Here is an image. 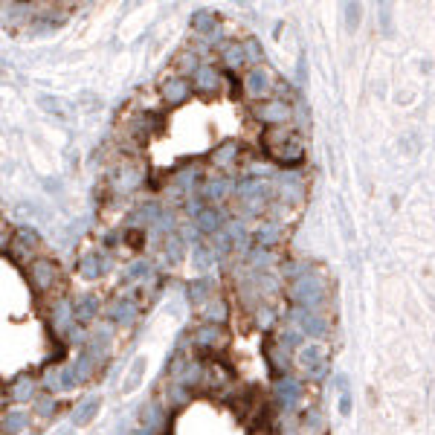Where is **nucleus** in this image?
<instances>
[{"label": "nucleus", "mask_w": 435, "mask_h": 435, "mask_svg": "<svg viewBox=\"0 0 435 435\" xmlns=\"http://www.w3.org/2000/svg\"><path fill=\"white\" fill-rule=\"evenodd\" d=\"M325 299V282L320 279V276H302V279H296L290 285V302L293 308H305V311H316L322 305Z\"/></svg>", "instance_id": "f257e3e1"}, {"label": "nucleus", "mask_w": 435, "mask_h": 435, "mask_svg": "<svg viewBox=\"0 0 435 435\" xmlns=\"http://www.w3.org/2000/svg\"><path fill=\"white\" fill-rule=\"evenodd\" d=\"M252 116L262 125L282 128V125H290V120H293V105L285 102V99H267V102H259L252 108Z\"/></svg>", "instance_id": "f03ea898"}, {"label": "nucleus", "mask_w": 435, "mask_h": 435, "mask_svg": "<svg viewBox=\"0 0 435 435\" xmlns=\"http://www.w3.org/2000/svg\"><path fill=\"white\" fill-rule=\"evenodd\" d=\"M58 276H62V270H58V264L50 262V259H35V262L27 264V279L38 293L52 290L55 282H58Z\"/></svg>", "instance_id": "7ed1b4c3"}, {"label": "nucleus", "mask_w": 435, "mask_h": 435, "mask_svg": "<svg viewBox=\"0 0 435 435\" xmlns=\"http://www.w3.org/2000/svg\"><path fill=\"white\" fill-rule=\"evenodd\" d=\"M270 90H273V76H270V70H264V67L247 70V76H244V93L252 99V102H262V99H267Z\"/></svg>", "instance_id": "20e7f679"}, {"label": "nucleus", "mask_w": 435, "mask_h": 435, "mask_svg": "<svg viewBox=\"0 0 435 435\" xmlns=\"http://www.w3.org/2000/svg\"><path fill=\"white\" fill-rule=\"evenodd\" d=\"M293 325H299L305 337H313V340H322L328 331V322L322 320V313L305 311V308H293Z\"/></svg>", "instance_id": "39448f33"}, {"label": "nucleus", "mask_w": 435, "mask_h": 435, "mask_svg": "<svg viewBox=\"0 0 435 435\" xmlns=\"http://www.w3.org/2000/svg\"><path fill=\"white\" fill-rule=\"evenodd\" d=\"M192 87L194 85L189 82L186 76H169L166 82L160 85V99L166 105H183L186 99L192 96Z\"/></svg>", "instance_id": "423d86ee"}, {"label": "nucleus", "mask_w": 435, "mask_h": 435, "mask_svg": "<svg viewBox=\"0 0 435 435\" xmlns=\"http://www.w3.org/2000/svg\"><path fill=\"white\" fill-rule=\"evenodd\" d=\"M105 313H108V320H110L113 325L128 328V325L136 322V313H140V308H136V302H131L128 296H120V299H113V302L105 308Z\"/></svg>", "instance_id": "0eeeda50"}, {"label": "nucleus", "mask_w": 435, "mask_h": 435, "mask_svg": "<svg viewBox=\"0 0 435 435\" xmlns=\"http://www.w3.org/2000/svg\"><path fill=\"white\" fill-rule=\"evenodd\" d=\"M50 325L58 337H62V334H70V328L76 325V305H70V299H58L52 305V313H50Z\"/></svg>", "instance_id": "6e6552de"}, {"label": "nucleus", "mask_w": 435, "mask_h": 435, "mask_svg": "<svg viewBox=\"0 0 435 435\" xmlns=\"http://www.w3.org/2000/svg\"><path fill=\"white\" fill-rule=\"evenodd\" d=\"M221 82H224L221 70L212 67V64H201V67H197V73L192 76L194 90H197V93H206V96L215 93V90H221Z\"/></svg>", "instance_id": "1a4fd4ad"}, {"label": "nucleus", "mask_w": 435, "mask_h": 435, "mask_svg": "<svg viewBox=\"0 0 435 435\" xmlns=\"http://www.w3.org/2000/svg\"><path fill=\"white\" fill-rule=\"evenodd\" d=\"M194 345L201 348V351H215V348L227 345L224 325H201V328L194 331Z\"/></svg>", "instance_id": "9d476101"}, {"label": "nucleus", "mask_w": 435, "mask_h": 435, "mask_svg": "<svg viewBox=\"0 0 435 435\" xmlns=\"http://www.w3.org/2000/svg\"><path fill=\"white\" fill-rule=\"evenodd\" d=\"M108 270H110V259H108V255H102V252L82 255V262H78V276H82V279H87V282L99 279V276L108 273Z\"/></svg>", "instance_id": "9b49d317"}, {"label": "nucleus", "mask_w": 435, "mask_h": 435, "mask_svg": "<svg viewBox=\"0 0 435 435\" xmlns=\"http://www.w3.org/2000/svg\"><path fill=\"white\" fill-rule=\"evenodd\" d=\"M110 183H113V192L128 194V192H134L136 186L143 183V171L136 169V166H131V163H125L120 171H116V174L110 177Z\"/></svg>", "instance_id": "f8f14e48"}, {"label": "nucleus", "mask_w": 435, "mask_h": 435, "mask_svg": "<svg viewBox=\"0 0 435 435\" xmlns=\"http://www.w3.org/2000/svg\"><path fill=\"white\" fill-rule=\"evenodd\" d=\"M299 398H302V383L296 378H282L279 383H276V401H279V406L293 409L296 404H299Z\"/></svg>", "instance_id": "ddd939ff"}, {"label": "nucleus", "mask_w": 435, "mask_h": 435, "mask_svg": "<svg viewBox=\"0 0 435 435\" xmlns=\"http://www.w3.org/2000/svg\"><path fill=\"white\" fill-rule=\"evenodd\" d=\"M38 398V380L32 374H17L12 380V401L15 404H32Z\"/></svg>", "instance_id": "4468645a"}, {"label": "nucleus", "mask_w": 435, "mask_h": 435, "mask_svg": "<svg viewBox=\"0 0 435 435\" xmlns=\"http://www.w3.org/2000/svg\"><path fill=\"white\" fill-rule=\"evenodd\" d=\"M38 244H41V235L35 232V227H17V232H15V255L17 259L32 255L38 250Z\"/></svg>", "instance_id": "2eb2a0df"}, {"label": "nucleus", "mask_w": 435, "mask_h": 435, "mask_svg": "<svg viewBox=\"0 0 435 435\" xmlns=\"http://www.w3.org/2000/svg\"><path fill=\"white\" fill-rule=\"evenodd\" d=\"M218 15L212 9H197L192 15V29L197 32V38H215L218 35Z\"/></svg>", "instance_id": "dca6fc26"}, {"label": "nucleus", "mask_w": 435, "mask_h": 435, "mask_svg": "<svg viewBox=\"0 0 435 435\" xmlns=\"http://www.w3.org/2000/svg\"><path fill=\"white\" fill-rule=\"evenodd\" d=\"M99 406H102V398H96V394H90V398H85L82 404H76L73 415H70V421L73 427H87L96 415H99Z\"/></svg>", "instance_id": "f3484780"}, {"label": "nucleus", "mask_w": 435, "mask_h": 435, "mask_svg": "<svg viewBox=\"0 0 435 435\" xmlns=\"http://www.w3.org/2000/svg\"><path fill=\"white\" fill-rule=\"evenodd\" d=\"M299 366H302L308 374H316L320 369H325V348L316 345V343L302 345V348H299Z\"/></svg>", "instance_id": "a211bd4d"}, {"label": "nucleus", "mask_w": 435, "mask_h": 435, "mask_svg": "<svg viewBox=\"0 0 435 435\" xmlns=\"http://www.w3.org/2000/svg\"><path fill=\"white\" fill-rule=\"evenodd\" d=\"M279 238H282V227L273 221H262V227L255 229V235H252V241H255V250H270V247H276L279 244Z\"/></svg>", "instance_id": "6ab92c4d"}, {"label": "nucleus", "mask_w": 435, "mask_h": 435, "mask_svg": "<svg viewBox=\"0 0 435 435\" xmlns=\"http://www.w3.org/2000/svg\"><path fill=\"white\" fill-rule=\"evenodd\" d=\"M232 189H235V183L229 180V177H209V180L204 183V189H201V194L212 204H221L227 194H232Z\"/></svg>", "instance_id": "aec40b11"}, {"label": "nucleus", "mask_w": 435, "mask_h": 435, "mask_svg": "<svg viewBox=\"0 0 435 435\" xmlns=\"http://www.w3.org/2000/svg\"><path fill=\"white\" fill-rule=\"evenodd\" d=\"M238 143L235 140H227V143H221L212 154H209V160H212V166H218V169H232V163L238 160Z\"/></svg>", "instance_id": "412c9836"}, {"label": "nucleus", "mask_w": 435, "mask_h": 435, "mask_svg": "<svg viewBox=\"0 0 435 435\" xmlns=\"http://www.w3.org/2000/svg\"><path fill=\"white\" fill-rule=\"evenodd\" d=\"M201 316H204V325H224L227 316H229V308L224 299H218V296H212V299L201 308Z\"/></svg>", "instance_id": "4be33fe9"}, {"label": "nucleus", "mask_w": 435, "mask_h": 435, "mask_svg": "<svg viewBox=\"0 0 435 435\" xmlns=\"http://www.w3.org/2000/svg\"><path fill=\"white\" fill-rule=\"evenodd\" d=\"M192 224L197 227V232H204V235H215V232L224 229V227H221V212H218L215 206H206Z\"/></svg>", "instance_id": "5701e85b"}, {"label": "nucleus", "mask_w": 435, "mask_h": 435, "mask_svg": "<svg viewBox=\"0 0 435 435\" xmlns=\"http://www.w3.org/2000/svg\"><path fill=\"white\" fill-rule=\"evenodd\" d=\"M270 157L276 163H282V166H299L302 160H305V151H302V145L299 143H287V145H282V148H276V151H270Z\"/></svg>", "instance_id": "b1692460"}, {"label": "nucleus", "mask_w": 435, "mask_h": 435, "mask_svg": "<svg viewBox=\"0 0 435 435\" xmlns=\"http://www.w3.org/2000/svg\"><path fill=\"white\" fill-rule=\"evenodd\" d=\"M221 58L227 67H241L244 62H250L247 58V44L244 41H227L221 44Z\"/></svg>", "instance_id": "393cba45"}, {"label": "nucleus", "mask_w": 435, "mask_h": 435, "mask_svg": "<svg viewBox=\"0 0 435 435\" xmlns=\"http://www.w3.org/2000/svg\"><path fill=\"white\" fill-rule=\"evenodd\" d=\"M163 215V209L160 206H157V204H151V201H145L143 206H136L131 215H128V224L131 227H140V224H157V218H160Z\"/></svg>", "instance_id": "a878e982"}, {"label": "nucleus", "mask_w": 435, "mask_h": 435, "mask_svg": "<svg viewBox=\"0 0 435 435\" xmlns=\"http://www.w3.org/2000/svg\"><path fill=\"white\" fill-rule=\"evenodd\" d=\"M293 140H296V131L287 128V125H282V128H267V131H264V145H267V151H276V148H282V145H287V143H293Z\"/></svg>", "instance_id": "bb28decb"}, {"label": "nucleus", "mask_w": 435, "mask_h": 435, "mask_svg": "<svg viewBox=\"0 0 435 435\" xmlns=\"http://www.w3.org/2000/svg\"><path fill=\"white\" fill-rule=\"evenodd\" d=\"M209 290H212V282L209 279H194V282H189L186 285V299L192 302V305H206L212 296H209Z\"/></svg>", "instance_id": "cd10ccee"}, {"label": "nucleus", "mask_w": 435, "mask_h": 435, "mask_svg": "<svg viewBox=\"0 0 435 435\" xmlns=\"http://www.w3.org/2000/svg\"><path fill=\"white\" fill-rule=\"evenodd\" d=\"M145 369H148V357H134L128 374H125V380H122V392H134L136 386L143 383L145 378Z\"/></svg>", "instance_id": "c85d7f7f"}, {"label": "nucleus", "mask_w": 435, "mask_h": 435, "mask_svg": "<svg viewBox=\"0 0 435 435\" xmlns=\"http://www.w3.org/2000/svg\"><path fill=\"white\" fill-rule=\"evenodd\" d=\"M93 366H96V360L90 357L87 351H82V354H78V357L70 363V371H73L76 383H87V380H90V374H93Z\"/></svg>", "instance_id": "c756f323"}, {"label": "nucleus", "mask_w": 435, "mask_h": 435, "mask_svg": "<svg viewBox=\"0 0 435 435\" xmlns=\"http://www.w3.org/2000/svg\"><path fill=\"white\" fill-rule=\"evenodd\" d=\"M96 313H99V299L93 293H85L82 299L76 302V322H90V320H96Z\"/></svg>", "instance_id": "7c9ffc66"}, {"label": "nucleus", "mask_w": 435, "mask_h": 435, "mask_svg": "<svg viewBox=\"0 0 435 435\" xmlns=\"http://www.w3.org/2000/svg\"><path fill=\"white\" fill-rule=\"evenodd\" d=\"M143 424L145 427H151V429H160V427H166V412H163V406L157 404V401H148V404H143Z\"/></svg>", "instance_id": "2f4dec72"}, {"label": "nucleus", "mask_w": 435, "mask_h": 435, "mask_svg": "<svg viewBox=\"0 0 435 435\" xmlns=\"http://www.w3.org/2000/svg\"><path fill=\"white\" fill-rule=\"evenodd\" d=\"M264 351H267V357H270V363H273V371H276V374H282V371H287V369H290L287 348H285L282 343H270Z\"/></svg>", "instance_id": "473e14b6"}, {"label": "nucleus", "mask_w": 435, "mask_h": 435, "mask_svg": "<svg viewBox=\"0 0 435 435\" xmlns=\"http://www.w3.org/2000/svg\"><path fill=\"white\" fill-rule=\"evenodd\" d=\"M29 427V415L21 412V409H12L3 415V432L6 435H17V432H24Z\"/></svg>", "instance_id": "72a5a7b5"}, {"label": "nucleus", "mask_w": 435, "mask_h": 435, "mask_svg": "<svg viewBox=\"0 0 435 435\" xmlns=\"http://www.w3.org/2000/svg\"><path fill=\"white\" fill-rule=\"evenodd\" d=\"M41 383H44L47 392H64V366H62V369H58V366H50V369L44 371Z\"/></svg>", "instance_id": "f704fd0d"}, {"label": "nucleus", "mask_w": 435, "mask_h": 435, "mask_svg": "<svg viewBox=\"0 0 435 435\" xmlns=\"http://www.w3.org/2000/svg\"><path fill=\"white\" fill-rule=\"evenodd\" d=\"M192 262H194L197 273H206V270L212 267V262H215V252H212V247H209V244H194V255H192Z\"/></svg>", "instance_id": "c9c22d12"}, {"label": "nucleus", "mask_w": 435, "mask_h": 435, "mask_svg": "<svg viewBox=\"0 0 435 435\" xmlns=\"http://www.w3.org/2000/svg\"><path fill=\"white\" fill-rule=\"evenodd\" d=\"M151 273H154V264H151V262L136 259V262H131L128 270H125V282H140V279H145V276H151Z\"/></svg>", "instance_id": "e433bc0d"}, {"label": "nucleus", "mask_w": 435, "mask_h": 435, "mask_svg": "<svg viewBox=\"0 0 435 435\" xmlns=\"http://www.w3.org/2000/svg\"><path fill=\"white\" fill-rule=\"evenodd\" d=\"M151 232L157 235V238H160V235H163V238L174 235V232H177V221H174V215H171V212H163L160 218H157V224L151 227Z\"/></svg>", "instance_id": "4c0bfd02"}, {"label": "nucleus", "mask_w": 435, "mask_h": 435, "mask_svg": "<svg viewBox=\"0 0 435 435\" xmlns=\"http://www.w3.org/2000/svg\"><path fill=\"white\" fill-rule=\"evenodd\" d=\"M157 128H160V120H157V116H151V113H143V116H136V120L131 122V131L134 134H154Z\"/></svg>", "instance_id": "58836bf2"}, {"label": "nucleus", "mask_w": 435, "mask_h": 435, "mask_svg": "<svg viewBox=\"0 0 435 435\" xmlns=\"http://www.w3.org/2000/svg\"><path fill=\"white\" fill-rule=\"evenodd\" d=\"M204 366L197 363V360H189V366H186V371H183V378H180V383H186L189 389H194L197 383H204Z\"/></svg>", "instance_id": "ea45409f"}, {"label": "nucleus", "mask_w": 435, "mask_h": 435, "mask_svg": "<svg viewBox=\"0 0 435 435\" xmlns=\"http://www.w3.org/2000/svg\"><path fill=\"white\" fill-rule=\"evenodd\" d=\"M302 337H305V334H302V328L299 325H287L285 331H282V345L287 348V351H293V348H302Z\"/></svg>", "instance_id": "a19ab883"}, {"label": "nucleus", "mask_w": 435, "mask_h": 435, "mask_svg": "<svg viewBox=\"0 0 435 435\" xmlns=\"http://www.w3.org/2000/svg\"><path fill=\"white\" fill-rule=\"evenodd\" d=\"M32 406H35V415L38 418H52L55 415V401H52V394H38V398L32 401Z\"/></svg>", "instance_id": "79ce46f5"}, {"label": "nucleus", "mask_w": 435, "mask_h": 435, "mask_svg": "<svg viewBox=\"0 0 435 435\" xmlns=\"http://www.w3.org/2000/svg\"><path fill=\"white\" fill-rule=\"evenodd\" d=\"M169 398H171V404H174V406H183V404H189L192 392H189V386H186V383H180V380H171V386H169Z\"/></svg>", "instance_id": "37998d69"}, {"label": "nucleus", "mask_w": 435, "mask_h": 435, "mask_svg": "<svg viewBox=\"0 0 435 435\" xmlns=\"http://www.w3.org/2000/svg\"><path fill=\"white\" fill-rule=\"evenodd\" d=\"M235 250V241L229 238V232L221 229V232H215V241H212V252L215 255H229Z\"/></svg>", "instance_id": "c03bdc74"}, {"label": "nucleus", "mask_w": 435, "mask_h": 435, "mask_svg": "<svg viewBox=\"0 0 435 435\" xmlns=\"http://www.w3.org/2000/svg\"><path fill=\"white\" fill-rule=\"evenodd\" d=\"M183 235L180 232H174V235H169V238H166V255H169V259L171 262H180L183 259Z\"/></svg>", "instance_id": "a18cd8bd"}, {"label": "nucleus", "mask_w": 435, "mask_h": 435, "mask_svg": "<svg viewBox=\"0 0 435 435\" xmlns=\"http://www.w3.org/2000/svg\"><path fill=\"white\" fill-rule=\"evenodd\" d=\"M38 105H41L44 110H50V113H58V116L67 113V110H64V99L50 96V93H41V96H38Z\"/></svg>", "instance_id": "49530a36"}, {"label": "nucleus", "mask_w": 435, "mask_h": 435, "mask_svg": "<svg viewBox=\"0 0 435 435\" xmlns=\"http://www.w3.org/2000/svg\"><path fill=\"white\" fill-rule=\"evenodd\" d=\"M273 322H276L273 308H267V305H259V308H255V328H259V331H270Z\"/></svg>", "instance_id": "de8ad7c7"}, {"label": "nucleus", "mask_w": 435, "mask_h": 435, "mask_svg": "<svg viewBox=\"0 0 435 435\" xmlns=\"http://www.w3.org/2000/svg\"><path fill=\"white\" fill-rule=\"evenodd\" d=\"M194 180H197V171H194V169L177 171V174H174V189H177V192H192Z\"/></svg>", "instance_id": "09e8293b"}, {"label": "nucleus", "mask_w": 435, "mask_h": 435, "mask_svg": "<svg viewBox=\"0 0 435 435\" xmlns=\"http://www.w3.org/2000/svg\"><path fill=\"white\" fill-rule=\"evenodd\" d=\"M90 357L96 360V363H102L105 357H108V343L105 340H99V337H90V343H87V348H85Z\"/></svg>", "instance_id": "8fccbe9b"}, {"label": "nucleus", "mask_w": 435, "mask_h": 435, "mask_svg": "<svg viewBox=\"0 0 435 435\" xmlns=\"http://www.w3.org/2000/svg\"><path fill=\"white\" fill-rule=\"evenodd\" d=\"M177 64H180V76H194L197 67H201V64H197V55H194V52H183Z\"/></svg>", "instance_id": "3c124183"}, {"label": "nucleus", "mask_w": 435, "mask_h": 435, "mask_svg": "<svg viewBox=\"0 0 435 435\" xmlns=\"http://www.w3.org/2000/svg\"><path fill=\"white\" fill-rule=\"evenodd\" d=\"M305 427H308L311 432H322V427H325L322 412H320V409H308V415H305Z\"/></svg>", "instance_id": "603ef678"}, {"label": "nucleus", "mask_w": 435, "mask_h": 435, "mask_svg": "<svg viewBox=\"0 0 435 435\" xmlns=\"http://www.w3.org/2000/svg\"><path fill=\"white\" fill-rule=\"evenodd\" d=\"M247 58H250V62L255 64V67H259L262 62H264V52H262V44L259 41H255V38H247Z\"/></svg>", "instance_id": "864d4df0"}, {"label": "nucleus", "mask_w": 435, "mask_h": 435, "mask_svg": "<svg viewBox=\"0 0 435 435\" xmlns=\"http://www.w3.org/2000/svg\"><path fill=\"white\" fill-rule=\"evenodd\" d=\"M357 24H360V3H348L345 6V27H348V32L357 29Z\"/></svg>", "instance_id": "5fc2aeb1"}, {"label": "nucleus", "mask_w": 435, "mask_h": 435, "mask_svg": "<svg viewBox=\"0 0 435 435\" xmlns=\"http://www.w3.org/2000/svg\"><path fill=\"white\" fill-rule=\"evenodd\" d=\"M296 85H299V87L308 85V58H305V55L299 58V62H296Z\"/></svg>", "instance_id": "6e6d98bb"}, {"label": "nucleus", "mask_w": 435, "mask_h": 435, "mask_svg": "<svg viewBox=\"0 0 435 435\" xmlns=\"http://www.w3.org/2000/svg\"><path fill=\"white\" fill-rule=\"evenodd\" d=\"M380 29L383 35H392V6H380Z\"/></svg>", "instance_id": "4d7b16f0"}, {"label": "nucleus", "mask_w": 435, "mask_h": 435, "mask_svg": "<svg viewBox=\"0 0 435 435\" xmlns=\"http://www.w3.org/2000/svg\"><path fill=\"white\" fill-rule=\"evenodd\" d=\"M351 409H354V401H351V392L340 394V415H351Z\"/></svg>", "instance_id": "13d9d810"}, {"label": "nucleus", "mask_w": 435, "mask_h": 435, "mask_svg": "<svg viewBox=\"0 0 435 435\" xmlns=\"http://www.w3.org/2000/svg\"><path fill=\"white\" fill-rule=\"evenodd\" d=\"M334 386H337V392H340V394H345V392H348V374H345V371H340L337 378H334Z\"/></svg>", "instance_id": "bf43d9fd"}, {"label": "nucleus", "mask_w": 435, "mask_h": 435, "mask_svg": "<svg viewBox=\"0 0 435 435\" xmlns=\"http://www.w3.org/2000/svg\"><path fill=\"white\" fill-rule=\"evenodd\" d=\"M82 102H85V108H96L99 99H96L93 93H82V96H78V105H82Z\"/></svg>", "instance_id": "052dcab7"}, {"label": "nucleus", "mask_w": 435, "mask_h": 435, "mask_svg": "<svg viewBox=\"0 0 435 435\" xmlns=\"http://www.w3.org/2000/svg\"><path fill=\"white\" fill-rule=\"evenodd\" d=\"M131 435H157V429H151V427H145V424H143V427H136Z\"/></svg>", "instance_id": "680f3d73"}]
</instances>
